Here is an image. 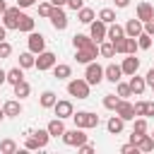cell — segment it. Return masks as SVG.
<instances>
[{
    "instance_id": "cell-1",
    "label": "cell",
    "mask_w": 154,
    "mask_h": 154,
    "mask_svg": "<svg viewBox=\"0 0 154 154\" xmlns=\"http://www.w3.org/2000/svg\"><path fill=\"white\" fill-rule=\"evenodd\" d=\"M72 120L77 128H84V130H91L99 125V116L91 111H77V113H72Z\"/></svg>"
},
{
    "instance_id": "cell-2",
    "label": "cell",
    "mask_w": 154,
    "mask_h": 154,
    "mask_svg": "<svg viewBox=\"0 0 154 154\" xmlns=\"http://www.w3.org/2000/svg\"><path fill=\"white\" fill-rule=\"evenodd\" d=\"M89 82L87 79H79V77H75V79H70L67 82V94L70 96H77V99H89Z\"/></svg>"
},
{
    "instance_id": "cell-3",
    "label": "cell",
    "mask_w": 154,
    "mask_h": 154,
    "mask_svg": "<svg viewBox=\"0 0 154 154\" xmlns=\"http://www.w3.org/2000/svg\"><path fill=\"white\" fill-rule=\"evenodd\" d=\"M63 142L67 144V147H79V144H84L87 142V135H84V128H72V130H65L63 132Z\"/></svg>"
},
{
    "instance_id": "cell-4",
    "label": "cell",
    "mask_w": 154,
    "mask_h": 154,
    "mask_svg": "<svg viewBox=\"0 0 154 154\" xmlns=\"http://www.w3.org/2000/svg\"><path fill=\"white\" fill-rule=\"evenodd\" d=\"M84 79H87L89 84H101V82H103V67H101L96 60L87 63V70H84Z\"/></svg>"
},
{
    "instance_id": "cell-5",
    "label": "cell",
    "mask_w": 154,
    "mask_h": 154,
    "mask_svg": "<svg viewBox=\"0 0 154 154\" xmlns=\"http://www.w3.org/2000/svg\"><path fill=\"white\" fill-rule=\"evenodd\" d=\"M48 19H51V24H53V29H55V31L67 29V14H65V10H63V7H55V5H53V10H51Z\"/></svg>"
},
{
    "instance_id": "cell-6",
    "label": "cell",
    "mask_w": 154,
    "mask_h": 154,
    "mask_svg": "<svg viewBox=\"0 0 154 154\" xmlns=\"http://www.w3.org/2000/svg\"><path fill=\"white\" fill-rule=\"evenodd\" d=\"M89 36H91L96 43L106 41V38H108V24H106V22H101V19L91 22V24H89Z\"/></svg>"
},
{
    "instance_id": "cell-7",
    "label": "cell",
    "mask_w": 154,
    "mask_h": 154,
    "mask_svg": "<svg viewBox=\"0 0 154 154\" xmlns=\"http://www.w3.org/2000/svg\"><path fill=\"white\" fill-rule=\"evenodd\" d=\"M22 7L19 5H14V7H7L5 10V14H2V24L7 26V29H17L19 26V17H22V12H19Z\"/></svg>"
},
{
    "instance_id": "cell-8",
    "label": "cell",
    "mask_w": 154,
    "mask_h": 154,
    "mask_svg": "<svg viewBox=\"0 0 154 154\" xmlns=\"http://www.w3.org/2000/svg\"><path fill=\"white\" fill-rule=\"evenodd\" d=\"M101 53H99V46L94 43V46H89V48H77V53H75V58H77V63H82V65H87V63H91V60H96Z\"/></svg>"
},
{
    "instance_id": "cell-9",
    "label": "cell",
    "mask_w": 154,
    "mask_h": 154,
    "mask_svg": "<svg viewBox=\"0 0 154 154\" xmlns=\"http://www.w3.org/2000/svg\"><path fill=\"white\" fill-rule=\"evenodd\" d=\"M55 53H51V51H43V53H38V58H36V70L38 72H46V70H53V65H55Z\"/></svg>"
},
{
    "instance_id": "cell-10",
    "label": "cell",
    "mask_w": 154,
    "mask_h": 154,
    "mask_svg": "<svg viewBox=\"0 0 154 154\" xmlns=\"http://www.w3.org/2000/svg\"><path fill=\"white\" fill-rule=\"evenodd\" d=\"M26 43H29V51H31V53H36V55L46 51V36H43V34H38V31H31Z\"/></svg>"
},
{
    "instance_id": "cell-11",
    "label": "cell",
    "mask_w": 154,
    "mask_h": 154,
    "mask_svg": "<svg viewBox=\"0 0 154 154\" xmlns=\"http://www.w3.org/2000/svg\"><path fill=\"white\" fill-rule=\"evenodd\" d=\"M116 113L123 118V120H135V103H130L128 99H120L118 101V106H116Z\"/></svg>"
},
{
    "instance_id": "cell-12",
    "label": "cell",
    "mask_w": 154,
    "mask_h": 154,
    "mask_svg": "<svg viewBox=\"0 0 154 154\" xmlns=\"http://www.w3.org/2000/svg\"><path fill=\"white\" fill-rule=\"evenodd\" d=\"M120 77H123V67H120V65L111 63V65H106V67H103V79H108V82L118 84V82H120Z\"/></svg>"
},
{
    "instance_id": "cell-13",
    "label": "cell",
    "mask_w": 154,
    "mask_h": 154,
    "mask_svg": "<svg viewBox=\"0 0 154 154\" xmlns=\"http://www.w3.org/2000/svg\"><path fill=\"white\" fill-rule=\"evenodd\" d=\"M53 111H55V116L58 118H72V113H75V108H72V101H55V106H53Z\"/></svg>"
},
{
    "instance_id": "cell-14",
    "label": "cell",
    "mask_w": 154,
    "mask_h": 154,
    "mask_svg": "<svg viewBox=\"0 0 154 154\" xmlns=\"http://www.w3.org/2000/svg\"><path fill=\"white\" fill-rule=\"evenodd\" d=\"M144 31V22L142 19H128V24H125V36H132V38H137L140 34Z\"/></svg>"
},
{
    "instance_id": "cell-15",
    "label": "cell",
    "mask_w": 154,
    "mask_h": 154,
    "mask_svg": "<svg viewBox=\"0 0 154 154\" xmlns=\"http://www.w3.org/2000/svg\"><path fill=\"white\" fill-rule=\"evenodd\" d=\"M120 67H123V75H128V77H130V75H135V72L140 70V58H135V55H130V53H128V58L120 63Z\"/></svg>"
},
{
    "instance_id": "cell-16",
    "label": "cell",
    "mask_w": 154,
    "mask_h": 154,
    "mask_svg": "<svg viewBox=\"0 0 154 154\" xmlns=\"http://www.w3.org/2000/svg\"><path fill=\"white\" fill-rule=\"evenodd\" d=\"M2 111H5L7 118H19V116H22V103H19V99H10V101H5Z\"/></svg>"
},
{
    "instance_id": "cell-17",
    "label": "cell",
    "mask_w": 154,
    "mask_h": 154,
    "mask_svg": "<svg viewBox=\"0 0 154 154\" xmlns=\"http://www.w3.org/2000/svg\"><path fill=\"white\" fill-rule=\"evenodd\" d=\"M123 128H125V120H123L118 113H116V116H111V118H108V123H106V130H108L111 135H120V132H123Z\"/></svg>"
},
{
    "instance_id": "cell-18",
    "label": "cell",
    "mask_w": 154,
    "mask_h": 154,
    "mask_svg": "<svg viewBox=\"0 0 154 154\" xmlns=\"http://www.w3.org/2000/svg\"><path fill=\"white\" fill-rule=\"evenodd\" d=\"M147 132V118L144 116H140L137 120H135V125H132V135H130V142L135 144L137 140H140V135H144Z\"/></svg>"
},
{
    "instance_id": "cell-19",
    "label": "cell",
    "mask_w": 154,
    "mask_h": 154,
    "mask_svg": "<svg viewBox=\"0 0 154 154\" xmlns=\"http://www.w3.org/2000/svg\"><path fill=\"white\" fill-rule=\"evenodd\" d=\"M130 89H132V94H135V96L144 94V89H147V79H144V77H137V72H135V75H130Z\"/></svg>"
},
{
    "instance_id": "cell-20",
    "label": "cell",
    "mask_w": 154,
    "mask_h": 154,
    "mask_svg": "<svg viewBox=\"0 0 154 154\" xmlns=\"http://www.w3.org/2000/svg\"><path fill=\"white\" fill-rule=\"evenodd\" d=\"M96 41L91 38V36H87V34H75L72 36V46H75V51L77 48H89V46H94Z\"/></svg>"
},
{
    "instance_id": "cell-21",
    "label": "cell",
    "mask_w": 154,
    "mask_h": 154,
    "mask_svg": "<svg viewBox=\"0 0 154 154\" xmlns=\"http://www.w3.org/2000/svg\"><path fill=\"white\" fill-rule=\"evenodd\" d=\"M70 75H72V67L67 63H55L53 65V77L55 79H67Z\"/></svg>"
},
{
    "instance_id": "cell-22",
    "label": "cell",
    "mask_w": 154,
    "mask_h": 154,
    "mask_svg": "<svg viewBox=\"0 0 154 154\" xmlns=\"http://www.w3.org/2000/svg\"><path fill=\"white\" fill-rule=\"evenodd\" d=\"M46 128H48V132H51V137H63V132H65V125H63V118H58V116H55V118H53V120H51V123H48Z\"/></svg>"
},
{
    "instance_id": "cell-23",
    "label": "cell",
    "mask_w": 154,
    "mask_h": 154,
    "mask_svg": "<svg viewBox=\"0 0 154 154\" xmlns=\"http://www.w3.org/2000/svg\"><path fill=\"white\" fill-rule=\"evenodd\" d=\"M152 17H154V7H152L149 2H140V5H137V19L149 22Z\"/></svg>"
},
{
    "instance_id": "cell-24",
    "label": "cell",
    "mask_w": 154,
    "mask_h": 154,
    "mask_svg": "<svg viewBox=\"0 0 154 154\" xmlns=\"http://www.w3.org/2000/svg\"><path fill=\"white\" fill-rule=\"evenodd\" d=\"M137 116H154V101H135Z\"/></svg>"
},
{
    "instance_id": "cell-25",
    "label": "cell",
    "mask_w": 154,
    "mask_h": 154,
    "mask_svg": "<svg viewBox=\"0 0 154 154\" xmlns=\"http://www.w3.org/2000/svg\"><path fill=\"white\" fill-rule=\"evenodd\" d=\"M55 101H58V96H55V91H51V89H46V91L41 94V99H38L41 108H53Z\"/></svg>"
},
{
    "instance_id": "cell-26",
    "label": "cell",
    "mask_w": 154,
    "mask_h": 154,
    "mask_svg": "<svg viewBox=\"0 0 154 154\" xmlns=\"http://www.w3.org/2000/svg\"><path fill=\"white\" fill-rule=\"evenodd\" d=\"M135 144H137L140 152H152V149H154V137L144 132V135H140V140H137Z\"/></svg>"
},
{
    "instance_id": "cell-27",
    "label": "cell",
    "mask_w": 154,
    "mask_h": 154,
    "mask_svg": "<svg viewBox=\"0 0 154 154\" xmlns=\"http://www.w3.org/2000/svg\"><path fill=\"white\" fill-rule=\"evenodd\" d=\"M77 19H79L82 24H91V22L96 19V12H94L91 7H82V10H77Z\"/></svg>"
},
{
    "instance_id": "cell-28",
    "label": "cell",
    "mask_w": 154,
    "mask_h": 154,
    "mask_svg": "<svg viewBox=\"0 0 154 154\" xmlns=\"http://www.w3.org/2000/svg\"><path fill=\"white\" fill-rule=\"evenodd\" d=\"M34 17H29V14H22L19 17V26H17V31H24V34H31L34 31Z\"/></svg>"
},
{
    "instance_id": "cell-29",
    "label": "cell",
    "mask_w": 154,
    "mask_h": 154,
    "mask_svg": "<svg viewBox=\"0 0 154 154\" xmlns=\"http://www.w3.org/2000/svg\"><path fill=\"white\" fill-rule=\"evenodd\" d=\"M26 135H31L36 142H38V147L43 149L46 144H48V140H51V132H48V128L46 130H34V132H26Z\"/></svg>"
},
{
    "instance_id": "cell-30",
    "label": "cell",
    "mask_w": 154,
    "mask_h": 154,
    "mask_svg": "<svg viewBox=\"0 0 154 154\" xmlns=\"http://www.w3.org/2000/svg\"><path fill=\"white\" fill-rule=\"evenodd\" d=\"M36 65V53H31V51H26V53H19V67H34Z\"/></svg>"
},
{
    "instance_id": "cell-31",
    "label": "cell",
    "mask_w": 154,
    "mask_h": 154,
    "mask_svg": "<svg viewBox=\"0 0 154 154\" xmlns=\"http://www.w3.org/2000/svg\"><path fill=\"white\" fill-rule=\"evenodd\" d=\"M22 79H24V67H19V65H17V67L7 70V82H10L12 87H14L17 82H22Z\"/></svg>"
},
{
    "instance_id": "cell-32",
    "label": "cell",
    "mask_w": 154,
    "mask_h": 154,
    "mask_svg": "<svg viewBox=\"0 0 154 154\" xmlns=\"http://www.w3.org/2000/svg\"><path fill=\"white\" fill-rule=\"evenodd\" d=\"M99 53L103 55V58H113L116 55V43L108 38V41H101V46H99Z\"/></svg>"
},
{
    "instance_id": "cell-33",
    "label": "cell",
    "mask_w": 154,
    "mask_h": 154,
    "mask_svg": "<svg viewBox=\"0 0 154 154\" xmlns=\"http://www.w3.org/2000/svg\"><path fill=\"white\" fill-rule=\"evenodd\" d=\"M29 94H31L29 82H24V79H22V82H17V84H14V96H17V99H26Z\"/></svg>"
},
{
    "instance_id": "cell-34",
    "label": "cell",
    "mask_w": 154,
    "mask_h": 154,
    "mask_svg": "<svg viewBox=\"0 0 154 154\" xmlns=\"http://www.w3.org/2000/svg\"><path fill=\"white\" fill-rule=\"evenodd\" d=\"M123 36H125V26H120V24L113 22V24L108 26V38H111V41H118V38H123Z\"/></svg>"
},
{
    "instance_id": "cell-35",
    "label": "cell",
    "mask_w": 154,
    "mask_h": 154,
    "mask_svg": "<svg viewBox=\"0 0 154 154\" xmlns=\"http://www.w3.org/2000/svg\"><path fill=\"white\" fill-rule=\"evenodd\" d=\"M99 19H101V22H106V24H113V22H116V10L103 7V10L99 12Z\"/></svg>"
},
{
    "instance_id": "cell-36",
    "label": "cell",
    "mask_w": 154,
    "mask_h": 154,
    "mask_svg": "<svg viewBox=\"0 0 154 154\" xmlns=\"http://www.w3.org/2000/svg\"><path fill=\"white\" fill-rule=\"evenodd\" d=\"M137 46H140L142 51H147V48H152V34H147V31H142V34L137 36Z\"/></svg>"
},
{
    "instance_id": "cell-37",
    "label": "cell",
    "mask_w": 154,
    "mask_h": 154,
    "mask_svg": "<svg viewBox=\"0 0 154 154\" xmlns=\"http://www.w3.org/2000/svg\"><path fill=\"white\" fill-rule=\"evenodd\" d=\"M118 101H120V96H116V94H106V96H103V108H108V111H116Z\"/></svg>"
},
{
    "instance_id": "cell-38",
    "label": "cell",
    "mask_w": 154,
    "mask_h": 154,
    "mask_svg": "<svg viewBox=\"0 0 154 154\" xmlns=\"http://www.w3.org/2000/svg\"><path fill=\"white\" fill-rule=\"evenodd\" d=\"M0 152L2 154H14L17 152V142L14 140H2L0 142Z\"/></svg>"
},
{
    "instance_id": "cell-39",
    "label": "cell",
    "mask_w": 154,
    "mask_h": 154,
    "mask_svg": "<svg viewBox=\"0 0 154 154\" xmlns=\"http://www.w3.org/2000/svg\"><path fill=\"white\" fill-rule=\"evenodd\" d=\"M137 48H140V46H137V38L125 36V55H128V53H130V55H135V53H137Z\"/></svg>"
},
{
    "instance_id": "cell-40",
    "label": "cell",
    "mask_w": 154,
    "mask_h": 154,
    "mask_svg": "<svg viewBox=\"0 0 154 154\" xmlns=\"http://www.w3.org/2000/svg\"><path fill=\"white\" fill-rule=\"evenodd\" d=\"M118 96H120V99H128V96H132L130 82H128V84H125V82H118Z\"/></svg>"
},
{
    "instance_id": "cell-41",
    "label": "cell",
    "mask_w": 154,
    "mask_h": 154,
    "mask_svg": "<svg viewBox=\"0 0 154 154\" xmlns=\"http://www.w3.org/2000/svg\"><path fill=\"white\" fill-rule=\"evenodd\" d=\"M12 55V46L7 43V41H0V60H5V58H10Z\"/></svg>"
},
{
    "instance_id": "cell-42",
    "label": "cell",
    "mask_w": 154,
    "mask_h": 154,
    "mask_svg": "<svg viewBox=\"0 0 154 154\" xmlns=\"http://www.w3.org/2000/svg\"><path fill=\"white\" fill-rule=\"evenodd\" d=\"M51 10H53V2H41V5H38V14H41V17H48Z\"/></svg>"
},
{
    "instance_id": "cell-43",
    "label": "cell",
    "mask_w": 154,
    "mask_h": 154,
    "mask_svg": "<svg viewBox=\"0 0 154 154\" xmlns=\"http://www.w3.org/2000/svg\"><path fill=\"white\" fill-rule=\"evenodd\" d=\"M94 149H96V147H94L91 142H84V144H79V147H77V152H79V154H91Z\"/></svg>"
},
{
    "instance_id": "cell-44",
    "label": "cell",
    "mask_w": 154,
    "mask_h": 154,
    "mask_svg": "<svg viewBox=\"0 0 154 154\" xmlns=\"http://www.w3.org/2000/svg\"><path fill=\"white\" fill-rule=\"evenodd\" d=\"M120 152H123V154H137L140 149H137V144H132V142H130V144H123V147H120Z\"/></svg>"
},
{
    "instance_id": "cell-45",
    "label": "cell",
    "mask_w": 154,
    "mask_h": 154,
    "mask_svg": "<svg viewBox=\"0 0 154 154\" xmlns=\"http://www.w3.org/2000/svg\"><path fill=\"white\" fill-rule=\"evenodd\" d=\"M24 147H26V149H41V147H38V142H36L31 135H26V142H24Z\"/></svg>"
},
{
    "instance_id": "cell-46",
    "label": "cell",
    "mask_w": 154,
    "mask_h": 154,
    "mask_svg": "<svg viewBox=\"0 0 154 154\" xmlns=\"http://www.w3.org/2000/svg\"><path fill=\"white\" fill-rule=\"evenodd\" d=\"M67 7L77 12V10H82V7H84V0H67Z\"/></svg>"
},
{
    "instance_id": "cell-47",
    "label": "cell",
    "mask_w": 154,
    "mask_h": 154,
    "mask_svg": "<svg viewBox=\"0 0 154 154\" xmlns=\"http://www.w3.org/2000/svg\"><path fill=\"white\" fill-rule=\"evenodd\" d=\"M113 43H116V53H125V36L118 38V41H113Z\"/></svg>"
},
{
    "instance_id": "cell-48",
    "label": "cell",
    "mask_w": 154,
    "mask_h": 154,
    "mask_svg": "<svg viewBox=\"0 0 154 154\" xmlns=\"http://www.w3.org/2000/svg\"><path fill=\"white\" fill-rule=\"evenodd\" d=\"M144 79H147V84H149V87H154V67H152V70H147Z\"/></svg>"
},
{
    "instance_id": "cell-49",
    "label": "cell",
    "mask_w": 154,
    "mask_h": 154,
    "mask_svg": "<svg viewBox=\"0 0 154 154\" xmlns=\"http://www.w3.org/2000/svg\"><path fill=\"white\" fill-rule=\"evenodd\" d=\"M144 31H147V34H152V36H154V17H152V19H149V22H144Z\"/></svg>"
},
{
    "instance_id": "cell-50",
    "label": "cell",
    "mask_w": 154,
    "mask_h": 154,
    "mask_svg": "<svg viewBox=\"0 0 154 154\" xmlns=\"http://www.w3.org/2000/svg\"><path fill=\"white\" fill-rule=\"evenodd\" d=\"M17 5L24 10V7H31V5H36V0H17Z\"/></svg>"
},
{
    "instance_id": "cell-51",
    "label": "cell",
    "mask_w": 154,
    "mask_h": 154,
    "mask_svg": "<svg viewBox=\"0 0 154 154\" xmlns=\"http://www.w3.org/2000/svg\"><path fill=\"white\" fill-rule=\"evenodd\" d=\"M113 2H116V7H118V10H125V7L130 5V0H113Z\"/></svg>"
},
{
    "instance_id": "cell-52",
    "label": "cell",
    "mask_w": 154,
    "mask_h": 154,
    "mask_svg": "<svg viewBox=\"0 0 154 154\" xmlns=\"http://www.w3.org/2000/svg\"><path fill=\"white\" fill-rule=\"evenodd\" d=\"M5 36H7V26L2 24V26H0V41H5Z\"/></svg>"
},
{
    "instance_id": "cell-53",
    "label": "cell",
    "mask_w": 154,
    "mask_h": 154,
    "mask_svg": "<svg viewBox=\"0 0 154 154\" xmlns=\"http://www.w3.org/2000/svg\"><path fill=\"white\" fill-rule=\"evenodd\" d=\"M5 82H7V72H5V70H0V87H2Z\"/></svg>"
},
{
    "instance_id": "cell-54",
    "label": "cell",
    "mask_w": 154,
    "mask_h": 154,
    "mask_svg": "<svg viewBox=\"0 0 154 154\" xmlns=\"http://www.w3.org/2000/svg\"><path fill=\"white\" fill-rule=\"evenodd\" d=\"M55 7H63V5H67V0H51Z\"/></svg>"
},
{
    "instance_id": "cell-55",
    "label": "cell",
    "mask_w": 154,
    "mask_h": 154,
    "mask_svg": "<svg viewBox=\"0 0 154 154\" xmlns=\"http://www.w3.org/2000/svg\"><path fill=\"white\" fill-rule=\"evenodd\" d=\"M5 10H7V5H5V0H0V17L5 14Z\"/></svg>"
},
{
    "instance_id": "cell-56",
    "label": "cell",
    "mask_w": 154,
    "mask_h": 154,
    "mask_svg": "<svg viewBox=\"0 0 154 154\" xmlns=\"http://www.w3.org/2000/svg\"><path fill=\"white\" fill-rule=\"evenodd\" d=\"M2 118H7V116H5V111L0 108V123H2Z\"/></svg>"
},
{
    "instance_id": "cell-57",
    "label": "cell",
    "mask_w": 154,
    "mask_h": 154,
    "mask_svg": "<svg viewBox=\"0 0 154 154\" xmlns=\"http://www.w3.org/2000/svg\"><path fill=\"white\" fill-rule=\"evenodd\" d=\"M152 91H154V87H152Z\"/></svg>"
},
{
    "instance_id": "cell-58",
    "label": "cell",
    "mask_w": 154,
    "mask_h": 154,
    "mask_svg": "<svg viewBox=\"0 0 154 154\" xmlns=\"http://www.w3.org/2000/svg\"><path fill=\"white\" fill-rule=\"evenodd\" d=\"M152 137H154V132H152Z\"/></svg>"
}]
</instances>
